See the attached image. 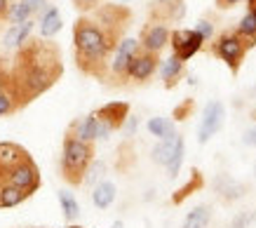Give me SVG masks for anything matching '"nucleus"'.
I'll return each instance as SVG.
<instances>
[{"instance_id": "obj_31", "label": "nucleus", "mask_w": 256, "mask_h": 228, "mask_svg": "<svg viewBox=\"0 0 256 228\" xmlns=\"http://www.w3.org/2000/svg\"><path fill=\"white\" fill-rule=\"evenodd\" d=\"M256 216L254 214H240V216H235L233 224H230V228H247L249 221H254Z\"/></svg>"}, {"instance_id": "obj_14", "label": "nucleus", "mask_w": 256, "mask_h": 228, "mask_svg": "<svg viewBox=\"0 0 256 228\" xmlns=\"http://www.w3.org/2000/svg\"><path fill=\"white\" fill-rule=\"evenodd\" d=\"M214 188H216V193L221 196V200H226V202L240 200V198L247 193V188H244L242 184H238L233 176H228V174H218L216 181H214Z\"/></svg>"}, {"instance_id": "obj_42", "label": "nucleus", "mask_w": 256, "mask_h": 228, "mask_svg": "<svg viewBox=\"0 0 256 228\" xmlns=\"http://www.w3.org/2000/svg\"><path fill=\"white\" fill-rule=\"evenodd\" d=\"M156 2H164V0H156Z\"/></svg>"}, {"instance_id": "obj_27", "label": "nucleus", "mask_w": 256, "mask_h": 228, "mask_svg": "<svg viewBox=\"0 0 256 228\" xmlns=\"http://www.w3.org/2000/svg\"><path fill=\"white\" fill-rule=\"evenodd\" d=\"M193 106H195L193 99H186L184 104H178L176 108H174V118H176V120H186L188 116H190V110H193Z\"/></svg>"}, {"instance_id": "obj_11", "label": "nucleus", "mask_w": 256, "mask_h": 228, "mask_svg": "<svg viewBox=\"0 0 256 228\" xmlns=\"http://www.w3.org/2000/svg\"><path fill=\"white\" fill-rule=\"evenodd\" d=\"M31 160V153L14 142H0V181L8 179L16 167Z\"/></svg>"}, {"instance_id": "obj_36", "label": "nucleus", "mask_w": 256, "mask_h": 228, "mask_svg": "<svg viewBox=\"0 0 256 228\" xmlns=\"http://www.w3.org/2000/svg\"><path fill=\"white\" fill-rule=\"evenodd\" d=\"M238 2H242V0H216V8L228 10V8H235Z\"/></svg>"}, {"instance_id": "obj_29", "label": "nucleus", "mask_w": 256, "mask_h": 228, "mask_svg": "<svg viewBox=\"0 0 256 228\" xmlns=\"http://www.w3.org/2000/svg\"><path fill=\"white\" fill-rule=\"evenodd\" d=\"M195 31L200 33L204 40H210L212 36H214V24H212V22H207V19H200V22L195 24Z\"/></svg>"}, {"instance_id": "obj_13", "label": "nucleus", "mask_w": 256, "mask_h": 228, "mask_svg": "<svg viewBox=\"0 0 256 228\" xmlns=\"http://www.w3.org/2000/svg\"><path fill=\"white\" fill-rule=\"evenodd\" d=\"M160 59L153 52H146V50H139V54L132 59L130 64V73H127V80H134V82H146L148 78H153V73L158 71L160 66Z\"/></svg>"}, {"instance_id": "obj_20", "label": "nucleus", "mask_w": 256, "mask_h": 228, "mask_svg": "<svg viewBox=\"0 0 256 228\" xmlns=\"http://www.w3.org/2000/svg\"><path fill=\"white\" fill-rule=\"evenodd\" d=\"M24 200H28V196H26L22 188H16L12 184H0V207H2V210L16 207V204H22Z\"/></svg>"}, {"instance_id": "obj_38", "label": "nucleus", "mask_w": 256, "mask_h": 228, "mask_svg": "<svg viewBox=\"0 0 256 228\" xmlns=\"http://www.w3.org/2000/svg\"><path fill=\"white\" fill-rule=\"evenodd\" d=\"M110 228H124V226H122V221H116V224H113Z\"/></svg>"}, {"instance_id": "obj_40", "label": "nucleus", "mask_w": 256, "mask_h": 228, "mask_svg": "<svg viewBox=\"0 0 256 228\" xmlns=\"http://www.w3.org/2000/svg\"><path fill=\"white\" fill-rule=\"evenodd\" d=\"M70 228H82V226H70Z\"/></svg>"}, {"instance_id": "obj_32", "label": "nucleus", "mask_w": 256, "mask_h": 228, "mask_svg": "<svg viewBox=\"0 0 256 228\" xmlns=\"http://www.w3.org/2000/svg\"><path fill=\"white\" fill-rule=\"evenodd\" d=\"M242 142H244V146H256V125H254V127H249L247 132H244Z\"/></svg>"}, {"instance_id": "obj_35", "label": "nucleus", "mask_w": 256, "mask_h": 228, "mask_svg": "<svg viewBox=\"0 0 256 228\" xmlns=\"http://www.w3.org/2000/svg\"><path fill=\"white\" fill-rule=\"evenodd\" d=\"M22 2H26V5H28V8L33 10V12H40V8L45 5L47 0H22Z\"/></svg>"}, {"instance_id": "obj_18", "label": "nucleus", "mask_w": 256, "mask_h": 228, "mask_svg": "<svg viewBox=\"0 0 256 228\" xmlns=\"http://www.w3.org/2000/svg\"><path fill=\"white\" fill-rule=\"evenodd\" d=\"M59 31H62V14H59L56 8H50L45 14H42V19H40V38L50 40Z\"/></svg>"}, {"instance_id": "obj_30", "label": "nucleus", "mask_w": 256, "mask_h": 228, "mask_svg": "<svg viewBox=\"0 0 256 228\" xmlns=\"http://www.w3.org/2000/svg\"><path fill=\"white\" fill-rule=\"evenodd\" d=\"M101 2L104 0H73V5H76V10H80V12H90V10H99Z\"/></svg>"}, {"instance_id": "obj_17", "label": "nucleus", "mask_w": 256, "mask_h": 228, "mask_svg": "<svg viewBox=\"0 0 256 228\" xmlns=\"http://www.w3.org/2000/svg\"><path fill=\"white\" fill-rule=\"evenodd\" d=\"M176 139H178V134H174V136L162 139L160 144H156V146H153L150 158H153V162H156V165H162V167L170 165L172 156H174V148H176Z\"/></svg>"}, {"instance_id": "obj_24", "label": "nucleus", "mask_w": 256, "mask_h": 228, "mask_svg": "<svg viewBox=\"0 0 256 228\" xmlns=\"http://www.w3.org/2000/svg\"><path fill=\"white\" fill-rule=\"evenodd\" d=\"M184 156H186V142H184V136L178 134L174 156H172L170 165H167V176H170V179H176V176H178V172H181V165H184Z\"/></svg>"}, {"instance_id": "obj_26", "label": "nucleus", "mask_w": 256, "mask_h": 228, "mask_svg": "<svg viewBox=\"0 0 256 228\" xmlns=\"http://www.w3.org/2000/svg\"><path fill=\"white\" fill-rule=\"evenodd\" d=\"M59 204H62V212H64V216L68 221H76L78 219V214H80V204H78V200L70 196L68 190H59Z\"/></svg>"}, {"instance_id": "obj_15", "label": "nucleus", "mask_w": 256, "mask_h": 228, "mask_svg": "<svg viewBox=\"0 0 256 228\" xmlns=\"http://www.w3.org/2000/svg\"><path fill=\"white\" fill-rule=\"evenodd\" d=\"M116 196H118V188H116V184H113V181H99V184L94 186V190H92V202H94V207L106 210V207L113 204Z\"/></svg>"}, {"instance_id": "obj_34", "label": "nucleus", "mask_w": 256, "mask_h": 228, "mask_svg": "<svg viewBox=\"0 0 256 228\" xmlns=\"http://www.w3.org/2000/svg\"><path fill=\"white\" fill-rule=\"evenodd\" d=\"M10 5H12L10 0H0V22H2V19H8V14H10Z\"/></svg>"}, {"instance_id": "obj_41", "label": "nucleus", "mask_w": 256, "mask_h": 228, "mask_svg": "<svg viewBox=\"0 0 256 228\" xmlns=\"http://www.w3.org/2000/svg\"><path fill=\"white\" fill-rule=\"evenodd\" d=\"M120 2H130V0H120Z\"/></svg>"}, {"instance_id": "obj_2", "label": "nucleus", "mask_w": 256, "mask_h": 228, "mask_svg": "<svg viewBox=\"0 0 256 228\" xmlns=\"http://www.w3.org/2000/svg\"><path fill=\"white\" fill-rule=\"evenodd\" d=\"M118 42L110 33H106L92 16H80L73 24V50L76 66L96 80H106L110 73V54L118 50Z\"/></svg>"}, {"instance_id": "obj_4", "label": "nucleus", "mask_w": 256, "mask_h": 228, "mask_svg": "<svg viewBox=\"0 0 256 228\" xmlns=\"http://www.w3.org/2000/svg\"><path fill=\"white\" fill-rule=\"evenodd\" d=\"M247 50H252V45H249L242 36H238V31L221 33V36L214 40V45H212V52H214V54H216L233 73L240 71Z\"/></svg>"}, {"instance_id": "obj_22", "label": "nucleus", "mask_w": 256, "mask_h": 228, "mask_svg": "<svg viewBox=\"0 0 256 228\" xmlns=\"http://www.w3.org/2000/svg\"><path fill=\"white\" fill-rule=\"evenodd\" d=\"M31 14H36L26 2H22V0H16V2H12L10 5V14H8V22L12 26H22L26 24V22H31Z\"/></svg>"}, {"instance_id": "obj_23", "label": "nucleus", "mask_w": 256, "mask_h": 228, "mask_svg": "<svg viewBox=\"0 0 256 228\" xmlns=\"http://www.w3.org/2000/svg\"><path fill=\"white\" fill-rule=\"evenodd\" d=\"M235 31H238V36H242V38H244L249 45L254 48V45H256V14H254V12H249V10H247V14L240 19V24H238V28H235Z\"/></svg>"}, {"instance_id": "obj_33", "label": "nucleus", "mask_w": 256, "mask_h": 228, "mask_svg": "<svg viewBox=\"0 0 256 228\" xmlns=\"http://www.w3.org/2000/svg\"><path fill=\"white\" fill-rule=\"evenodd\" d=\"M136 127H139V118H132V116H130V120L124 122V130H127V136H132V134L136 132Z\"/></svg>"}, {"instance_id": "obj_5", "label": "nucleus", "mask_w": 256, "mask_h": 228, "mask_svg": "<svg viewBox=\"0 0 256 228\" xmlns=\"http://www.w3.org/2000/svg\"><path fill=\"white\" fill-rule=\"evenodd\" d=\"M96 120V139H108L116 130H122L124 122L130 120V104L110 102L104 104L101 108L92 110Z\"/></svg>"}, {"instance_id": "obj_8", "label": "nucleus", "mask_w": 256, "mask_h": 228, "mask_svg": "<svg viewBox=\"0 0 256 228\" xmlns=\"http://www.w3.org/2000/svg\"><path fill=\"white\" fill-rule=\"evenodd\" d=\"M204 42L207 40L202 38L195 28H176V31H172V40H170L172 50H174V56L181 59V62H188L190 56L198 54Z\"/></svg>"}, {"instance_id": "obj_19", "label": "nucleus", "mask_w": 256, "mask_h": 228, "mask_svg": "<svg viewBox=\"0 0 256 228\" xmlns=\"http://www.w3.org/2000/svg\"><path fill=\"white\" fill-rule=\"evenodd\" d=\"M210 221H212V207L210 204H198L186 214L181 228H207Z\"/></svg>"}, {"instance_id": "obj_6", "label": "nucleus", "mask_w": 256, "mask_h": 228, "mask_svg": "<svg viewBox=\"0 0 256 228\" xmlns=\"http://www.w3.org/2000/svg\"><path fill=\"white\" fill-rule=\"evenodd\" d=\"M92 19L106 33H110L118 42H122L124 28L132 22V10L124 8V5H101V8L94 12Z\"/></svg>"}, {"instance_id": "obj_39", "label": "nucleus", "mask_w": 256, "mask_h": 228, "mask_svg": "<svg viewBox=\"0 0 256 228\" xmlns=\"http://www.w3.org/2000/svg\"><path fill=\"white\" fill-rule=\"evenodd\" d=\"M254 176H256V162H254Z\"/></svg>"}, {"instance_id": "obj_1", "label": "nucleus", "mask_w": 256, "mask_h": 228, "mask_svg": "<svg viewBox=\"0 0 256 228\" xmlns=\"http://www.w3.org/2000/svg\"><path fill=\"white\" fill-rule=\"evenodd\" d=\"M8 71L19 108H24L33 99L45 94L50 87H54V82L62 78V52L52 40L28 38L14 52Z\"/></svg>"}, {"instance_id": "obj_7", "label": "nucleus", "mask_w": 256, "mask_h": 228, "mask_svg": "<svg viewBox=\"0 0 256 228\" xmlns=\"http://www.w3.org/2000/svg\"><path fill=\"white\" fill-rule=\"evenodd\" d=\"M141 50V42L134 38H122V42L118 45V50L113 52V59H110V78L116 80L118 85H122L127 80V73H130V64Z\"/></svg>"}, {"instance_id": "obj_16", "label": "nucleus", "mask_w": 256, "mask_h": 228, "mask_svg": "<svg viewBox=\"0 0 256 228\" xmlns=\"http://www.w3.org/2000/svg\"><path fill=\"white\" fill-rule=\"evenodd\" d=\"M160 76H162V85L167 87V90H172V87L178 82V78L184 76V62L172 54L170 59L160 66Z\"/></svg>"}, {"instance_id": "obj_9", "label": "nucleus", "mask_w": 256, "mask_h": 228, "mask_svg": "<svg viewBox=\"0 0 256 228\" xmlns=\"http://www.w3.org/2000/svg\"><path fill=\"white\" fill-rule=\"evenodd\" d=\"M224 122H226V106L218 99H214L202 110V120H200V127H198V142L207 144L224 127Z\"/></svg>"}, {"instance_id": "obj_3", "label": "nucleus", "mask_w": 256, "mask_h": 228, "mask_svg": "<svg viewBox=\"0 0 256 228\" xmlns=\"http://www.w3.org/2000/svg\"><path fill=\"white\" fill-rule=\"evenodd\" d=\"M94 162V144L80 142L76 136L66 134L62 148V176L68 181L70 186L85 184L87 170Z\"/></svg>"}, {"instance_id": "obj_10", "label": "nucleus", "mask_w": 256, "mask_h": 228, "mask_svg": "<svg viewBox=\"0 0 256 228\" xmlns=\"http://www.w3.org/2000/svg\"><path fill=\"white\" fill-rule=\"evenodd\" d=\"M0 184H12V186H16V188H22L26 196L31 198L36 190L40 188V170L38 165L33 162V158L31 160H26V162H22V165L16 167L14 172L10 174L8 179H2Z\"/></svg>"}, {"instance_id": "obj_28", "label": "nucleus", "mask_w": 256, "mask_h": 228, "mask_svg": "<svg viewBox=\"0 0 256 228\" xmlns=\"http://www.w3.org/2000/svg\"><path fill=\"white\" fill-rule=\"evenodd\" d=\"M104 170H106V165H104V162H92V167L87 170L85 184H94V181H96L101 174H104Z\"/></svg>"}, {"instance_id": "obj_12", "label": "nucleus", "mask_w": 256, "mask_h": 228, "mask_svg": "<svg viewBox=\"0 0 256 228\" xmlns=\"http://www.w3.org/2000/svg\"><path fill=\"white\" fill-rule=\"evenodd\" d=\"M172 40V33L170 28L164 24H158V22H148L144 26V31H141V50H146V52H153V54H160L162 52L164 45H170Z\"/></svg>"}, {"instance_id": "obj_25", "label": "nucleus", "mask_w": 256, "mask_h": 228, "mask_svg": "<svg viewBox=\"0 0 256 228\" xmlns=\"http://www.w3.org/2000/svg\"><path fill=\"white\" fill-rule=\"evenodd\" d=\"M202 184H204V181H202V174L198 172V170H193V174H190V181H188V184L184 186V188H178L176 193H174V198H172V202H174V204H181L188 196H190V193H195L198 188H202Z\"/></svg>"}, {"instance_id": "obj_21", "label": "nucleus", "mask_w": 256, "mask_h": 228, "mask_svg": "<svg viewBox=\"0 0 256 228\" xmlns=\"http://www.w3.org/2000/svg\"><path fill=\"white\" fill-rule=\"evenodd\" d=\"M148 132L153 134V136H158L160 142L162 139H170V136H174V120L170 118H162V116H156V118H150L148 120Z\"/></svg>"}, {"instance_id": "obj_37", "label": "nucleus", "mask_w": 256, "mask_h": 228, "mask_svg": "<svg viewBox=\"0 0 256 228\" xmlns=\"http://www.w3.org/2000/svg\"><path fill=\"white\" fill-rule=\"evenodd\" d=\"M247 2H249V12H254L256 14V0H247Z\"/></svg>"}, {"instance_id": "obj_43", "label": "nucleus", "mask_w": 256, "mask_h": 228, "mask_svg": "<svg viewBox=\"0 0 256 228\" xmlns=\"http://www.w3.org/2000/svg\"><path fill=\"white\" fill-rule=\"evenodd\" d=\"M254 94H256V87H254Z\"/></svg>"}]
</instances>
